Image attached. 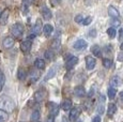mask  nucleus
<instances>
[{
  "label": "nucleus",
  "mask_w": 123,
  "mask_h": 122,
  "mask_svg": "<svg viewBox=\"0 0 123 122\" xmlns=\"http://www.w3.org/2000/svg\"><path fill=\"white\" fill-rule=\"evenodd\" d=\"M118 33H119V39L123 40V28H121V29L118 31Z\"/></svg>",
  "instance_id": "nucleus-40"
},
{
  "label": "nucleus",
  "mask_w": 123,
  "mask_h": 122,
  "mask_svg": "<svg viewBox=\"0 0 123 122\" xmlns=\"http://www.w3.org/2000/svg\"><path fill=\"white\" fill-rule=\"evenodd\" d=\"M24 2H28V3H32V2H34V0H23Z\"/></svg>",
  "instance_id": "nucleus-47"
},
{
  "label": "nucleus",
  "mask_w": 123,
  "mask_h": 122,
  "mask_svg": "<svg viewBox=\"0 0 123 122\" xmlns=\"http://www.w3.org/2000/svg\"><path fill=\"white\" fill-rule=\"evenodd\" d=\"M89 36L91 37H96V30H95V29H92V30H90V32H89Z\"/></svg>",
  "instance_id": "nucleus-38"
},
{
  "label": "nucleus",
  "mask_w": 123,
  "mask_h": 122,
  "mask_svg": "<svg viewBox=\"0 0 123 122\" xmlns=\"http://www.w3.org/2000/svg\"><path fill=\"white\" fill-rule=\"evenodd\" d=\"M107 34H108V37H109L113 39V37L117 36V30H116L113 27L108 28V29H107Z\"/></svg>",
  "instance_id": "nucleus-32"
},
{
  "label": "nucleus",
  "mask_w": 123,
  "mask_h": 122,
  "mask_svg": "<svg viewBox=\"0 0 123 122\" xmlns=\"http://www.w3.org/2000/svg\"><path fill=\"white\" fill-rule=\"evenodd\" d=\"M119 97H120V100H122V101H123V91H121V92H120Z\"/></svg>",
  "instance_id": "nucleus-48"
},
{
  "label": "nucleus",
  "mask_w": 123,
  "mask_h": 122,
  "mask_svg": "<svg viewBox=\"0 0 123 122\" xmlns=\"http://www.w3.org/2000/svg\"><path fill=\"white\" fill-rule=\"evenodd\" d=\"M57 71H58V67H51L50 69H49L48 73H47L46 76H45L44 80H49V79H51L53 77H55V75L57 74Z\"/></svg>",
  "instance_id": "nucleus-21"
},
{
  "label": "nucleus",
  "mask_w": 123,
  "mask_h": 122,
  "mask_svg": "<svg viewBox=\"0 0 123 122\" xmlns=\"http://www.w3.org/2000/svg\"><path fill=\"white\" fill-rule=\"evenodd\" d=\"M49 2H50V4L53 6H59V4H60L61 0H49Z\"/></svg>",
  "instance_id": "nucleus-37"
},
{
  "label": "nucleus",
  "mask_w": 123,
  "mask_h": 122,
  "mask_svg": "<svg viewBox=\"0 0 123 122\" xmlns=\"http://www.w3.org/2000/svg\"><path fill=\"white\" fill-rule=\"evenodd\" d=\"M40 78V74L37 71H31L30 73V83H35Z\"/></svg>",
  "instance_id": "nucleus-28"
},
{
  "label": "nucleus",
  "mask_w": 123,
  "mask_h": 122,
  "mask_svg": "<svg viewBox=\"0 0 123 122\" xmlns=\"http://www.w3.org/2000/svg\"><path fill=\"white\" fill-rule=\"evenodd\" d=\"M73 93H74L75 97L77 98H82L86 95V90H85V88L82 86H77L74 88V91H73Z\"/></svg>",
  "instance_id": "nucleus-13"
},
{
  "label": "nucleus",
  "mask_w": 123,
  "mask_h": 122,
  "mask_svg": "<svg viewBox=\"0 0 123 122\" xmlns=\"http://www.w3.org/2000/svg\"><path fill=\"white\" fill-rule=\"evenodd\" d=\"M6 85V76L3 72H0V92L3 90V87Z\"/></svg>",
  "instance_id": "nucleus-31"
},
{
  "label": "nucleus",
  "mask_w": 123,
  "mask_h": 122,
  "mask_svg": "<svg viewBox=\"0 0 123 122\" xmlns=\"http://www.w3.org/2000/svg\"><path fill=\"white\" fill-rule=\"evenodd\" d=\"M80 112H81V110L78 107H74V108H71L70 110V116H68V119H70L71 121L74 122L75 120H77L78 119V117L80 116Z\"/></svg>",
  "instance_id": "nucleus-7"
},
{
  "label": "nucleus",
  "mask_w": 123,
  "mask_h": 122,
  "mask_svg": "<svg viewBox=\"0 0 123 122\" xmlns=\"http://www.w3.org/2000/svg\"><path fill=\"white\" fill-rule=\"evenodd\" d=\"M31 47H32V43L29 40H25V41H23L22 43H20V50H22V53H24V54L29 53V51L31 50Z\"/></svg>",
  "instance_id": "nucleus-8"
},
{
  "label": "nucleus",
  "mask_w": 123,
  "mask_h": 122,
  "mask_svg": "<svg viewBox=\"0 0 123 122\" xmlns=\"http://www.w3.org/2000/svg\"><path fill=\"white\" fill-rule=\"evenodd\" d=\"M42 31H43V33H44L45 37H50L51 33H53L54 28H53V26H51L50 24H46L45 26H43V29H42Z\"/></svg>",
  "instance_id": "nucleus-20"
},
{
  "label": "nucleus",
  "mask_w": 123,
  "mask_h": 122,
  "mask_svg": "<svg viewBox=\"0 0 123 122\" xmlns=\"http://www.w3.org/2000/svg\"><path fill=\"white\" fill-rule=\"evenodd\" d=\"M60 45H61V40H60V37H55V39L53 40V42H51V44H50V49H53V50H55V49H58L59 47H60Z\"/></svg>",
  "instance_id": "nucleus-24"
},
{
  "label": "nucleus",
  "mask_w": 123,
  "mask_h": 122,
  "mask_svg": "<svg viewBox=\"0 0 123 122\" xmlns=\"http://www.w3.org/2000/svg\"><path fill=\"white\" fill-rule=\"evenodd\" d=\"M41 14H42V17H43L45 20H50L51 17H53L51 11L49 10L47 6H43V8L41 9Z\"/></svg>",
  "instance_id": "nucleus-12"
},
{
  "label": "nucleus",
  "mask_w": 123,
  "mask_h": 122,
  "mask_svg": "<svg viewBox=\"0 0 123 122\" xmlns=\"http://www.w3.org/2000/svg\"><path fill=\"white\" fill-rule=\"evenodd\" d=\"M47 107L49 108V115L53 117H56L57 115L59 114V110H60V106L56 103H53V102H49L47 104Z\"/></svg>",
  "instance_id": "nucleus-5"
},
{
  "label": "nucleus",
  "mask_w": 123,
  "mask_h": 122,
  "mask_svg": "<svg viewBox=\"0 0 123 122\" xmlns=\"http://www.w3.org/2000/svg\"><path fill=\"white\" fill-rule=\"evenodd\" d=\"M55 120V117L50 116V115H48V118H47V122H54Z\"/></svg>",
  "instance_id": "nucleus-43"
},
{
  "label": "nucleus",
  "mask_w": 123,
  "mask_h": 122,
  "mask_svg": "<svg viewBox=\"0 0 123 122\" xmlns=\"http://www.w3.org/2000/svg\"><path fill=\"white\" fill-rule=\"evenodd\" d=\"M0 109L6 110V112H12L15 109V103L13 98L8 97V95H2L0 97Z\"/></svg>",
  "instance_id": "nucleus-1"
},
{
  "label": "nucleus",
  "mask_w": 123,
  "mask_h": 122,
  "mask_svg": "<svg viewBox=\"0 0 123 122\" xmlns=\"http://www.w3.org/2000/svg\"><path fill=\"white\" fill-rule=\"evenodd\" d=\"M87 95H88V98H92V97H93V95H94V90H93V89H91V90L88 92V94H87Z\"/></svg>",
  "instance_id": "nucleus-42"
},
{
  "label": "nucleus",
  "mask_w": 123,
  "mask_h": 122,
  "mask_svg": "<svg viewBox=\"0 0 123 122\" xmlns=\"http://www.w3.org/2000/svg\"><path fill=\"white\" fill-rule=\"evenodd\" d=\"M33 65L35 67V69H37V70H44L45 67H46V63H45L44 59H42V58H37V59L34 60Z\"/></svg>",
  "instance_id": "nucleus-17"
},
{
  "label": "nucleus",
  "mask_w": 123,
  "mask_h": 122,
  "mask_svg": "<svg viewBox=\"0 0 123 122\" xmlns=\"http://www.w3.org/2000/svg\"><path fill=\"white\" fill-rule=\"evenodd\" d=\"M116 112H117V105L113 104V103H109L107 107V116L109 118H111Z\"/></svg>",
  "instance_id": "nucleus-19"
},
{
  "label": "nucleus",
  "mask_w": 123,
  "mask_h": 122,
  "mask_svg": "<svg viewBox=\"0 0 123 122\" xmlns=\"http://www.w3.org/2000/svg\"><path fill=\"white\" fill-rule=\"evenodd\" d=\"M120 48H121V50L123 51V42H122V43H121V45H120Z\"/></svg>",
  "instance_id": "nucleus-49"
},
{
  "label": "nucleus",
  "mask_w": 123,
  "mask_h": 122,
  "mask_svg": "<svg viewBox=\"0 0 123 122\" xmlns=\"http://www.w3.org/2000/svg\"><path fill=\"white\" fill-rule=\"evenodd\" d=\"M10 118V114L6 112V110L0 109V122H6Z\"/></svg>",
  "instance_id": "nucleus-26"
},
{
  "label": "nucleus",
  "mask_w": 123,
  "mask_h": 122,
  "mask_svg": "<svg viewBox=\"0 0 123 122\" xmlns=\"http://www.w3.org/2000/svg\"><path fill=\"white\" fill-rule=\"evenodd\" d=\"M118 60L119 61H123V51L118 54Z\"/></svg>",
  "instance_id": "nucleus-41"
},
{
  "label": "nucleus",
  "mask_w": 123,
  "mask_h": 122,
  "mask_svg": "<svg viewBox=\"0 0 123 122\" xmlns=\"http://www.w3.org/2000/svg\"><path fill=\"white\" fill-rule=\"evenodd\" d=\"M9 16H10V9H4L0 13V25H6L8 23Z\"/></svg>",
  "instance_id": "nucleus-9"
},
{
  "label": "nucleus",
  "mask_w": 123,
  "mask_h": 122,
  "mask_svg": "<svg viewBox=\"0 0 123 122\" xmlns=\"http://www.w3.org/2000/svg\"><path fill=\"white\" fill-rule=\"evenodd\" d=\"M121 83H122V79L120 78V76H117V75L112 76L109 80V85H110V87H112V88L119 87L120 85H121Z\"/></svg>",
  "instance_id": "nucleus-14"
},
{
  "label": "nucleus",
  "mask_w": 123,
  "mask_h": 122,
  "mask_svg": "<svg viewBox=\"0 0 123 122\" xmlns=\"http://www.w3.org/2000/svg\"><path fill=\"white\" fill-rule=\"evenodd\" d=\"M17 78H18V80H20V81H24L26 78H27V72H26L25 69H23V67H19V69H18Z\"/></svg>",
  "instance_id": "nucleus-23"
},
{
  "label": "nucleus",
  "mask_w": 123,
  "mask_h": 122,
  "mask_svg": "<svg viewBox=\"0 0 123 122\" xmlns=\"http://www.w3.org/2000/svg\"><path fill=\"white\" fill-rule=\"evenodd\" d=\"M25 32V28L22 23H15L11 27V33L14 39H20Z\"/></svg>",
  "instance_id": "nucleus-2"
},
{
  "label": "nucleus",
  "mask_w": 123,
  "mask_h": 122,
  "mask_svg": "<svg viewBox=\"0 0 123 122\" xmlns=\"http://www.w3.org/2000/svg\"><path fill=\"white\" fill-rule=\"evenodd\" d=\"M73 107V104H72V101L68 100V98H65L60 105V108H62L64 111H68L71 110V108Z\"/></svg>",
  "instance_id": "nucleus-16"
},
{
  "label": "nucleus",
  "mask_w": 123,
  "mask_h": 122,
  "mask_svg": "<svg viewBox=\"0 0 123 122\" xmlns=\"http://www.w3.org/2000/svg\"><path fill=\"white\" fill-rule=\"evenodd\" d=\"M35 37H37V36H35V34H33V33H32V34H30V36L28 37V39H27V40H29V41H31V40H33Z\"/></svg>",
  "instance_id": "nucleus-45"
},
{
  "label": "nucleus",
  "mask_w": 123,
  "mask_h": 122,
  "mask_svg": "<svg viewBox=\"0 0 123 122\" xmlns=\"http://www.w3.org/2000/svg\"><path fill=\"white\" fill-rule=\"evenodd\" d=\"M22 11H23V13H24V14L27 13V11H28V6H26V4H24V8H22Z\"/></svg>",
  "instance_id": "nucleus-44"
},
{
  "label": "nucleus",
  "mask_w": 123,
  "mask_h": 122,
  "mask_svg": "<svg viewBox=\"0 0 123 122\" xmlns=\"http://www.w3.org/2000/svg\"><path fill=\"white\" fill-rule=\"evenodd\" d=\"M96 65V61L94 59L93 57H91V56H87L86 57V67L88 71H92V70L95 67Z\"/></svg>",
  "instance_id": "nucleus-10"
},
{
  "label": "nucleus",
  "mask_w": 123,
  "mask_h": 122,
  "mask_svg": "<svg viewBox=\"0 0 123 122\" xmlns=\"http://www.w3.org/2000/svg\"><path fill=\"white\" fill-rule=\"evenodd\" d=\"M48 97V92L46 91L45 88H40L39 90H37L33 94V100L35 101L37 103H41L45 101Z\"/></svg>",
  "instance_id": "nucleus-3"
},
{
  "label": "nucleus",
  "mask_w": 123,
  "mask_h": 122,
  "mask_svg": "<svg viewBox=\"0 0 123 122\" xmlns=\"http://www.w3.org/2000/svg\"><path fill=\"white\" fill-rule=\"evenodd\" d=\"M0 13H1V11H0Z\"/></svg>",
  "instance_id": "nucleus-51"
},
{
  "label": "nucleus",
  "mask_w": 123,
  "mask_h": 122,
  "mask_svg": "<svg viewBox=\"0 0 123 122\" xmlns=\"http://www.w3.org/2000/svg\"><path fill=\"white\" fill-rule=\"evenodd\" d=\"M61 122H68V120L65 117H62V119H61Z\"/></svg>",
  "instance_id": "nucleus-46"
},
{
  "label": "nucleus",
  "mask_w": 123,
  "mask_h": 122,
  "mask_svg": "<svg viewBox=\"0 0 123 122\" xmlns=\"http://www.w3.org/2000/svg\"><path fill=\"white\" fill-rule=\"evenodd\" d=\"M92 54H93L95 57H98V58L102 57V49H101L100 46H98V45H94L93 47H92Z\"/></svg>",
  "instance_id": "nucleus-27"
},
{
  "label": "nucleus",
  "mask_w": 123,
  "mask_h": 122,
  "mask_svg": "<svg viewBox=\"0 0 123 122\" xmlns=\"http://www.w3.org/2000/svg\"><path fill=\"white\" fill-rule=\"evenodd\" d=\"M44 57H45V59L46 60L53 61V60H55L56 54H55V51H54L53 49H47V50H45V53H44Z\"/></svg>",
  "instance_id": "nucleus-22"
},
{
  "label": "nucleus",
  "mask_w": 123,
  "mask_h": 122,
  "mask_svg": "<svg viewBox=\"0 0 123 122\" xmlns=\"http://www.w3.org/2000/svg\"><path fill=\"white\" fill-rule=\"evenodd\" d=\"M42 29H43V26H42V22L40 19H37V22H35V24L33 26V34H35V36H39L40 33L42 32Z\"/></svg>",
  "instance_id": "nucleus-18"
},
{
  "label": "nucleus",
  "mask_w": 123,
  "mask_h": 122,
  "mask_svg": "<svg viewBox=\"0 0 123 122\" xmlns=\"http://www.w3.org/2000/svg\"><path fill=\"white\" fill-rule=\"evenodd\" d=\"M82 19H84V16H82V14H77V15L75 16V22H76L77 24H81Z\"/></svg>",
  "instance_id": "nucleus-34"
},
{
  "label": "nucleus",
  "mask_w": 123,
  "mask_h": 122,
  "mask_svg": "<svg viewBox=\"0 0 123 122\" xmlns=\"http://www.w3.org/2000/svg\"><path fill=\"white\" fill-rule=\"evenodd\" d=\"M15 44V39L13 37H6L2 41V46L6 49H10L14 46Z\"/></svg>",
  "instance_id": "nucleus-6"
},
{
  "label": "nucleus",
  "mask_w": 123,
  "mask_h": 122,
  "mask_svg": "<svg viewBox=\"0 0 123 122\" xmlns=\"http://www.w3.org/2000/svg\"><path fill=\"white\" fill-rule=\"evenodd\" d=\"M87 46H88V43H87L85 40L79 39L74 43L73 47H74V49H76V50H82V49L87 48Z\"/></svg>",
  "instance_id": "nucleus-11"
},
{
  "label": "nucleus",
  "mask_w": 123,
  "mask_h": 122,
  "mask_svg": "<svg viewBox=\"0 0 123 122\" xmlns=\"http://www.w3.org/2000/svg\"><path fill=\"white\" fill-rule=\"evenodd\" d=\"M103 65L105 69H110L112 65V60L109 58H104L103 59Z\"/></svg>",
  "instance_id": "nucleus-30"
},
{
  "label": "nucleus",
  "mask_w": 123,
  "mask_h": 122,
  "mask_svg": "<svg viewBox=\"0 0 123 122\" xmlns=\"http://www.w3.org/2000/svg\"><path fill=\"white\" fill-rule=\"evenodd\" d=\"M110 24H111L112 26H117V27H119L120 24H121V22H120L118 18H112L111 22H110Z\"/></svg>",
  "instance_id": "nucleus-35"
},
{
  "label": "nucleus",
  "mask_w": 123,
  "mask_h": 122,
  "mask_svg": "<svg viewBox=\"0 0 123 122\" xmlns=\"http://www.w3.org/2000/svg\"><path fill=\"white\" fill-rule=\"evenodd\" d=\"M101 117L100 116H95L93 119H92V122H101Z\"/></svg>",
  "instance_id": "nucleus-39"
},
{
  "label": "nucleus",
  "mask_w": 123,
  "mask_h": 122,
  "mask_svg": "<svg viewBox=\"0 0 123 122\" xmlns=\"http://www.w3.org/2000/svg\"><path fill=\"white\" fill-rule=\"evenodd\" d=\"M76 122H82V121H81V120H77Z\"/></svg>",
  "instance_id": "nucleus-50"
},
{
  "label": "nucleus",
  "mask_w": 123,
  "mask_h": 122,
  "mask_svg": "<svg viewBox=\"0 0 123 122\" xmlns=\"http://www.w3.org/2000/svg\"><path fill=\"white\" fill-rule=\"evenodd\" d=\"M116 94H117V90H116V88H112V87L108 88V90H107V95H108V98H109L110 100H112V98L116 97Z\"/></svg>",
  "instance_id": "nucleus-29"
},
{
  "label": "nucleus",
  "mask_w": 123,
  "mask_h": 122,
  "mask_svg": "<svg viewBox=\"0 0 123 122\" xmlns=\"http://www.w3.org/2000/svg\"><path fill=\"white\" fill-rule=\"evenodd\" d=\"M91 22H92V17H91V16H88V17H86V18H84V19H82L81 24L84 26H88Z\"/></svg>",
  "instance_id": "nucleus-33"
},
{
  "label": "nucleus",
  "mask_w": 123,
  "mask_h": 122,
  "mask_svg": "<svg viewBox=\"0 0 123 122\" xmlns=\"http://www.w3.org/2000/svg\"><path fill=\"white\" fill-rule=\"evenodd\" d=\"M98 112L100 115H102L104 112V100L102 101V103H101V105H98Z\"/></svg>",
  "instance_id": "nucleus-36"
},
{
  "label": "nucleus",
  "mask_w": 123,
  "mask_h": 122,
  "mask_svg": "<svg viewBox=\"0 0 123 122\" xmlns=\"http://www.w3.org/2000/svg\"><path fill=\"white\" fill-rule=\"evenodd\" d=\"M40 117H41V111H40L39 109H34L31 114V118H30V120H31L32 122H37L40 120Z\"/></svg>",
  "instance_id": "nucleus-25"
},
{
  "label": "nucleus",
  "mask_w": 123,
  "mask_h": 122,
  "mask_svg": "<svg viewBox=\"0 0 123 122\" xmlns=\"http://www.w3.org/2000/svg\"><path fill=\"white\" fill-rule=\"evenodd\" d=\"M37 122H39V121H37Z\"/></svg>",
  "instance_id": "nucleus-52"
},
{
  "label": "nucleus",
  "mask_w": 123,
  "mask_h": 122,
  "mask_svg": "<svg viewBox=\"0 0 123 122\" xmlns=\"http://www.w3.org/2000/svg\"><path fill=\"white\" fill-rule=\"evenodd\" d=\"M77 63H78V58H77L76 56H70V57H68L67 60H65V69H67L68 71H71Z\"/></svg>",
  "instance_id": "nucleus-4"
},
{
  "label": "nucleus",
  "mask_w": 123,
  "mask_h": 122,
  "mask_svg": "<svg viewBox=\"0 0 123 122\" xmlns=\"http://www.w3.org/2000/svg\"><path fill=\"white\" fill-rule=\"evenodd\" d=\"M108 15H109L111 18H119L120 12L118 11L117 8H115L113 6H110L109 8H108Z\"/></svg>",
  "instance_id": "nucleus-15"
}]
</instances>
